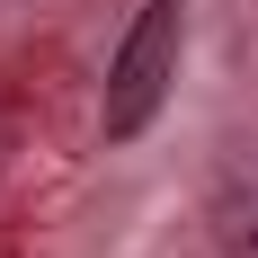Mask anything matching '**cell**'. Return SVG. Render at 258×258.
Instances as JSON below:
<instances>
[{"mask_svg": "<svg viewBox=\"0 0 258 258\" xmlns=\"http://www.w3.org/2000/svg\"><path fill=\"white\" fill-rule=\"evenodd\" d=\"M178 45H187V0H143V18L125 27V45L107 62V98H98L107 143H134L160 116L169 80H178Z\"/></svg>", "mask_w": 258, "mask_h": 258, "instance_id": "1", "label": "cell"}]
</instances>
